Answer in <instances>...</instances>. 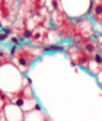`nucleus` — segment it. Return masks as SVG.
I'll return each instance as SVG.
<instances>
[{"instance_id":"nucleus-8","label":"nucleus","mask_w":102,"mask_h":121,"mask_svg":"<svg viewBox=\"0 0 102 121\" xmlns=\"http://www.w3.org/2000/svg\"><path fill=\"white\" fill-rule=\"evenodd\" d=\"M96 42H98V48H99V53L102 54V34L96 37Z\"/></svg>"},{"instance_id":"nucleus-6","label":"nucleus","mask_w":102,"mask_h":121,"mask_svg":"<svg viewBox=\"0 0 102 121\" xmlns=\"http://www.w3.org/2000/svg\"><path fill=\"white\" fill-rule=\"evenodd\" d=\"M88 70L92 73V74H99L102 72V54H96L93 58L89 60V64H88Z\"/></svg>"},{"instance_id":"nucleus-7","label":"nucleus","mask_w":102,"mask_h":121,"mask_svg":"<svg viewBox=\"0 0 102 121\" xmlns=\"http://www.w3.org/2000/svg\"><path fill=\"white\" fill-rule=\"evenodd\" d=\"M89 12H90L92 19L95 21V22H98V23L102 25V2H95V3H92Z\"/></svg>"},{"instance_id":"nucleus-1","label":"nucleus","mask_w":102,"mask_h":121,"mask_svg":"<svg viewBox=\"0 0 102 121\" xmlns=\"http://www.w3.org/2000/svg\"><path fill=\"white\" fill-rule=\"evenodd\" d=\"M44 50L25 45V47H12L10 48V56H12V63L18 67V70L21 73H26L29 70L31 64L34 63V60L37 57L42 56Z\"/></svg>"},{"instance_id":"nucleus-9","label":"nucleus","mask_w":102,"mask_h":121,"mask_svg":"<svg viewBox=\"0 0 102 121\" xmlns=\"http://www.w3.org/2000/svg\"><path fill=\"white\" fill-rule=\"evenodd\" d=\"M98 79H99V83L102 85V72H101V73L98 74Z\"/></svg>"},{"instance_id":"nucleus-3","label":"nucleus","mask_w":102,"mask_h":121,"mask_svg":"<svg viewBox=\"0 0 102 121\" xmlns=\"http://www.w3.org/2000/svg\"><path fill=\"white\" fill-rule=\"evenodd\" d=\"M74 32L76 37L73 38V41H79V39H89L96 37L95 35V28H93L92 21H89L88 18H80L74 22Z\"/></svg>"},{"instance_id":"nucleus-4","label":"nucleus","mask_w":102,"mask_h":121,"mask_svg":"<svg viewBox=\"0 0 102 121\" xmlns=\"http://www.w3.org/2000/svg\"><path fill=\"white\" fill-rule=\"evenodd\" d=\"M66 53H67V56H69V58H70V61L73 63V64H76V66H80V67H86L88 69V64H89V57L83 53V51L77 47V45H70L69 48L66 50Z\"/></svg>"},{"instance_id":"nucleus-5","label":"nucleus","mask_w":102,"mask_h":121,"mask_svg":"<svg viewBox=\"0 0 102 121\" xmlns=\"http://www.w3.org/2000/svg\"><path fill=\"white\" fill-rule=\"evenodd\" d=\"M74 45H77L89 58H93L96 54H99V48H98L96 37L89 38V39H79V41H74Z\"/></svg>"},{"instance_id":"nucleus-2","label":"nucleus","mask_w":102,"mask_h":121,"mask_svg":"<svg viewBox=\"0 0 102 121\" xmlns=\"http://www.w3.org/2000/svg\"><path fill=\"white\" fill-rule=\"evenodd\" d=\"M19 7L18 2H0V29L10 28V25L16 22Z\"/></svg>"}]
</instances>
